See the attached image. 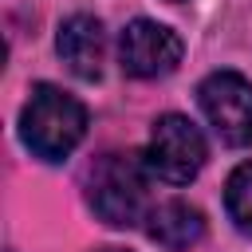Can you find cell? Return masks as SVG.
Here are the masks:
<instances>
[{
  "mask_svg": "<svg viewBox=\"0 0 252 252\" xmlns=\"http://www.w3.org/2000/svg\"><path fill=\"white\" fill-rule=\"evenodd\" d=\"M87 134V110L75 94L39 83L20 110V138L43 161H63Z\"/></svg>",
  "mask_w": 252,
  "mask_h": 252,
  "instance_id": "obj_1",
  "label": "cell"
},
{
  "mask_svg": "<svg viewBox=\"0 0 252 252\" xmlns=\"http://www.w3.org/2000/svg\"><path fill=\"white\" fill-rule=\"evenodd\" d=\"M146 154H102L87 181V197L98 220H106L110 228H130L146 220Z\"/></svg>",
  "mask_w": 252,
  "mask_h": 252,
  "instance_id": "obj_2",
  "label": "cell"
},
{
  "mask_svg": "<svg viewBox=\"0 0 252 252\" xmlns=\"http://www.w3.org/2000/svg\"><path fill=\"white\" fill-rule=\"evenodd\" d=\"M205 158H209L205 134L185 114H161L154 122L150 146H146V165L154 177H161L169 185H189L201 173Z\"/></svg>",
  "mask_w": 252,
  "mask_h": 252,
  "instance_id": "obj_3",
  "label": "cell"
},
{
  "mask_svg": "<svg viewBox=\"0 0 252 252\" xmlns=\"http://www.w3.org/2000/svg\"><path fill=\"white\" fill-rule=\"evenodd\" d=\"M197 102L224 146H248L252 142V83L244 75L213 71L197 87Z\"/></svg>",
  "mask_w": 252,
  "mask_h": 252,
  "instance_id": "obj_4",
  "label": "cell"
},
{
  "mask_svg": "<svg viewBox=\"0 0 252 252\" xmlns=\"http://www.w3.org/2000/svg\"><path fill=\"white\" fill-rule=\"evenodd\" d=\"M181 35L158 20H134L118 35V63L134 79H161L181 63Z\"/></svg>",
  "mask_w": 252,
  "mask_h": 252,
  "instance_id": "obj_5",
  "label": "cell"
},
{
  "mask_svg": "<svg viewBox=\"0 0 252 252\" xmlns=\"http://www.w3.org/2000/svg\"><path fill=\"white\" fill-rule=\"evenodd\" d=\"M59 59L79 75V79H98L102 59H106V32L94 16H67L59 24Z\"/></svg>",
  "mask_w": 252,
  "mask_h": 252,
  "instance_id": "obj_6",
  "label": "cell"
},
{
  "mask_svg": "<svg viewBox=\"0 0 252 252\" xmlns=\"http://www.w3.org/2000/svg\"><path fill=\"white\" fill-rule=\"evenodd\" d=\"M146 232L154 244H161L169 252H185L205 236V217L189 201H161L146 213Z\"/></svg>",
  "mask_w": 252,
  "mask_h": 252,
  "instance_id": "obj_7",
  "label": "cell"
},
{
  "mask_svg": "<svg viewBox=\"0 0 252 252\" xmlns=\"http://www.w3.org/2000/svg\"><path fill=\"white\" fill-rule=\"evenodd\" d=\"M224 209L240 232L252 236V161L236 165L224 181Z\"/></svg>",
  "mask_w": 252,
  "mask_h": 252,
  "instance_id": "obj_8",
  "label": "cell"
},
{
  "mask_svg": "<svg viewBox=\"0 0 252 252\" xmlns=\"http://www.w3.org/2000/svg\"><path fill=\"white\" fill-rule=\"evenodd\" d=\"M102 252H126V248H102Z\"/></svg>",
  "mask_w": 252,
  "mask_h": 252,
  "instance_id": "obj_9",
  "label": "cell"
}]
</instances>
